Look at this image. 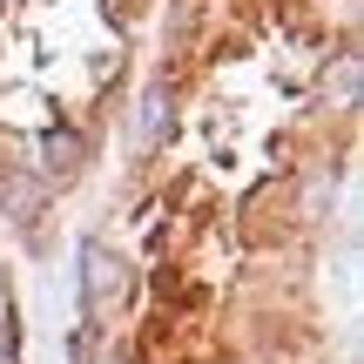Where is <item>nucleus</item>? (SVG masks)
Here are the masks:
<instances>
[{
    "label": "nucleus",
    "mask_w": 364,
    "mask_h": 364,
    "mask_svg": "<svg viewBox=\"0 0 364 364\" xmlns=\"http://www.w3.org/2000/svg\"><path fill=\"white\" fill-rule=\"evenodd\" d=\"M122 290H129L122 257L102 243V236H88V243H81V304H88L95 317H108V311L122 304Z\"/></svg>",
    "instance_id": "nucleus-1"
},
{
    "label": "nucleus",
    "mask_w": 364,
    "mask_h": 364,
    "mask_svg": "<svg viewBox=\"0 0 364 364\" xmlns=\"http://www.w3.org/2000/svg\"><path fill=\"white\" fill-rule=\"evenodd\" d=\"M41 209H48V182H41V176H27V169H7V176H0V216H7V223L34 230Z\"/></svg>",
    "instance_id": "nucleus-2"
},
{
    "label": "nucleus",
    "mask_w": 364,
    "mask_h": 364,
    "mask_svg": "<svg viewBox=\"0 0 364 364\" xmlns=\"http://www.w3.org/2000/svg\"><path fill=\"white\" fill-rule=\"evenodd\" d=\"M41 169H48V182H75L88 169V135L81 129H48L41 135Z\"/></svg>",
    "instance_id": "nucleus-3"
},
{
    "label": "nucleus",
    "mask_w": 364,
    "mask_h": 364,
    "mask_svg": "<svg viewBox=\"0 0 364 364\" xmlns=\"http://www.w3.org/2000/svg\"><path fill=\"white\" fill-rule=\"evenodd\" d=\"M331 196H338V176H324V169H317L311 182H304V216H317V209H324Z\"/></svg>",
    "instance_id": "nucleus-4"
},
{
    "label": "nucleus",
    "mask_w": 364,
    "mask_h": 364,
    "mask_svg": "<svg viewBox=\"0 0 364 364\" xmlns=\"http://www.w3.org/2000/svg\"><path fill=\"white\" fill-rule=\"evenodd\" d=\"M142 129H149V135L162 129V95H149V102H142Z\"/></svg>",
    "instance_id": "nucleus-5"
},
{
    "label": "nucleus",
    "mask_w": 364,
    "mask_h": 364,
    "mask_svg": "<svg viewBox=\"0 0 364 364\" xmlns=\"http://www.w3.org/2000/svg\"><path fill=\"white\" fill-rule=\"evenodd\" d=\"M0 7H7V0H0Z\"/></svg>",
    "instance_id": "nucleus-6"
},
{
    "label": "nucleus",
    "mask_w": 364,
    "mask_h": 364,
    "mask_svg": "<svg viewBox=\"0 0 364 364\" xmlns=\"http://www.w3.org/2000/svg\"><path fill=\"white\" fill-rule=\"evenodd\" d=\"M0 290H7V284H0Z\"/></svg>",
    "instance_id": "nucleus-7"
}]
</instances>
